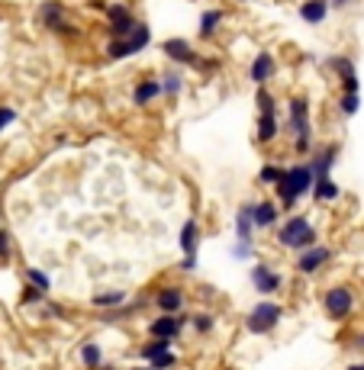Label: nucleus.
<instances>
[{
  "label": "nucleus",
  "mask_w": 364,
  "mask_h": 370,
  "mask_svg": "<svg viewBox=\"0 0 364 370\" xmlns=\"http://www.w3.org/2000/svg\"><path fill=\"white\" fill-rule=\"evenodd\" d=\"M197 267V258H181V271H194Z\"/></svg>",
  "instance_id": "ea45409f"
},
{
  "label": "nucleus",
  "mask_w": 364,
  "mask_h": 370,
  "mask_svg": "<svg viewBox=\"0 0 364 370\" xmlns=\"http://www.w3.org/2000/svg\"><path fill=\"white\" fill-rule=\"evenodd\" d=\"M252 223H255V232L258 229H274V225H277V206H274L271 200L252 203Z\"/></svg>",
  "instance_id": "2eb2a0df"
},
{
  "label": "nucleus",
  "mask_w": 364,
  "mask_h": 370,
  "mask_svg": "<svg viewBox=\"0 0 364 370\" xmlns=\"http://www.w3.org/2000/svg\"><path fill=\"white\" fill-rule=\"evenodd\" d=\"M13 258V238H10L7 229H0V261H10Z\"/></svg>",
  "instance_id": "72a5a7b5"
},
{
  "label": "nucleus",
  "mask_w": 364,
  "mask_h": 370,
  "mask_svg": "<svg viewBox=\"0 0 364 370\" xmlns=\"http://www.w3.org/2000/svg\"><path fill=\"white\" fill-rule=\"evenodd\" d=\"M290 133L297 135V152L307 155L313 152V145H309V103L303 97H294L290 100Z\"/></svg>",
  "instance_id": "423d86ee"
},
{
  "label": "nucleus",
  "mask_w": 364,
  "mask_h": 370,
  "mask_svg": "<svg viewBox=\"0 0 364 370\" xmlns=\"http://www.w3.org/2000/svg\"><path fill=\"white\" fill-rule=\"evenodd\" d=\"M158 84H161V94H168V97H177L184 91V81L177 71H165V77H161Z\"/></svg>",
  "instance_id": "a878e982"
},
{
  "label": "nucleus",
  "mask_w": 364,
  "mask_h": 370,
  "mask_svg": "<svg viewBox=\"0 0 364 370\" xmlns=\"http://www.w3.org/2000/svg\"><path fill=\"white\" fill-rule=\"evenodd\" d=\"M13 119H16V113L10 110V106H0V133H4V129H7Z\"/></svg>",
  "instance_id": "4c0bfd02"
},
{
  "label": "nucleus",
  "mask_w": 364,
  "mask_h": 370,
  "mask_svg": "<svg viewBox=\"0 0 364 370\" xmlns=\"http://www.w3.org/2000/svg\"><path fill=\"white\" fill-rule=\"evenodd\" d=\"M255 235V223H252V203H242L236 213V242H248L252 245Z\"/></svg>",
  "instance_id": "dca6fc26"
},
{
  "label": "nucleus",
  "mask_w": 364,
  "mask_h": 370,
  "mask_svg": "<svg viewBox=\"0 0 364 370\" xmlns=\"http://www.w3.org/2000/svg\"><path fill=\"white\" fill-rule=\"evenodd\" d=\"M232 258H236V261H248V258H255V248L248 242H236V248H232Z\"/></svg>",
  "instance_id": "f704fd0d"
},
{
  "label": "nucleus",
  "mask_w": 364,
  "mask_h": 370,
  "mask_svg": "<svg viewBox=\"0 0 364 370\" xmlns=\"http://www.w3.org/2000/svg\"><path fill=\"white\" fill-rule=\"evenodd\" d=\"M345 370H364V361H355V364H348Z\"/></svg>",
  "instance_id": "a19ab883"
},
{
  "label": "nucleus",
  "mask_w": 364,
  "mask_h": 370,
  "mask_svg": "<svg viewBox=\"0 0 364 370\" xmlns=\"http://www.w3.org/2000/svg\"><path fill=\"white\" fill-rule=\"evenodd\" d=\"M351 351H361V354H364V332H358V335L355 338H351Z\"/></svg>",
  "instance_id": "58836bf2"
},
{
  "label": "nucleus",
  "mask_w": 364,
  "mask_h": 370,
  "mask_svg": "<svg viewBox=\"0 0 364 370\" xmlns=\"http://www.w3.org/2000/svg\"><path fill=\"white\" fill-rule=\"evenodd\" d=\"M277 135V116L274 113H258V142H271Z\"/></svg>",
  "instance_id": "b1692460"
},
{
  "label": "nucleus",
  "mask_w": 364,
  "mask_h": 370,
  "mask_svg": "<svg viewBox=\"0 0 364 370\" xmlns=\"http://www.w3.org/2000/svg\"><path fill=\"white\" fill-rule=\"evenodd\" d=\"M313 196L319 203H332V200H338V196H342V190H338L336 181H329V177H326V181H316L313 184Z\"/></svg>",
  "instance_id": "5701e85b"
},
{
  "label": "nucleus",
  "mask_w": 364,
  "mask_h": 370,
  "mask_svg": "<svg viewBox=\"0 0 364 370\" xmlns=\"http://www.w3.org/2000/svg\"><path fill=\"white\" fill-rule=\"evenodd\" d=\"M20 300H23V306H39V303H45V293L26 284V286H23V296H20Z\"/></svg>",
  "instance_id": "2f4dec72"
},
{
  "label": "nucleus",
  "mask_w": 364,
  "mask_h": 370,
  "mask_svg": "<svg viewBox=\"0 0 364 370\" xmlns=\"http://www.w3.org/2000/svg\"><path fill=\"white\" fill-rule=\"evenodd\" d=\"M280 177H284V168H280V164H261L258 184H274V187H277Z\"/></svg>",
  "instance_id": "c756f323"
},
{
  "label": "nucleus",
  "mask_w": 364,
  "mask_h": 370,
  "mask_svg": "<svg viewBox=\"0 0 364 370\" xmlns=\"http://www.w3.org/2000/svg\"><path fill=\"white\" fill-rule=\"evenodd\" d=\"M152 43V29L145 26V23H136V29L126 35V39H113L110 45H106V55L110 58H129V55H139L145 45Z\"/></svg>",
  "instance_id": "39448f33"
},
{
  "label": "nucleus",
  "mask_w": 364,
  "mask_h": 370,
  "mask_svg": "<svg viewBox=\"0 0 364 370\" xmlns=\"http://www.w3.org/2000/svg\"><path fill=\"white\" fill-rule=\"evenodd\" d=\"M280 319H284V309H280L277 303L258 300L252 309H248L246 328H248V335H271L274 328L280 325Z\"/></svg>",
  "instance_id": "7ed1b4c3"
},
{
  "label": "nucleus",
  "mask_w": 364,
  "mask_h": 370,
  "mask_svg": "<svg viewBox=\"0 0 364 370\" xmlns=\"http://www.w3.org/2000/svg\"><path fill=\"white\" fill-rule=\"evenodd\" d=\"M136 16L129 7H123V4H113V7H106V26H110L113 39H126L129 33L136 29Z\"/></svg>",
  "instance_id": "9d476101"
},
{
  "label": "nucleus",
  "mask_w": 364,
  "mask_h": 370,
  "mask_svg": "<svg viewBox=\"0 0 364 370\" xmlns=\"http://www.w3.org/2000/svg\"><path fill=\"white\" fill-rule=\"evenodd\" d=\"M161 94V84L158 81H142V84H136V91H133V103L136 106H148L155 97Z\"/></svg>",
  "instance_id": "4be33fe9"
},
{
  "label": "nucleus",
  "mask_w": 364,
  "mask_h": 370,
  "mask_svg": "<svg viewBox=\"0 0 364 370\" xmlns=\"http://www.w3.org/2000/svg\"><path fill=\"white\" fill-rule=\"evenodd\" d=\"M229 370H236V367H229Z\"/></svg>",
  "instance_id": "c03bdc74"
},
{
  "label": "nucleus",
  "mask_w": 364,
  "mask_h": 370,
  "mask_svg": "<svg viewBox=\"0 0 364 370\" xmlns=\"http://www.w3.org/2000/svg\"><path fill=\"white\" fill-rule=\"evenodd\" d=\"M277 242L284 245V248L300 254V252H307V248L316 245V229L307 216H290L287 223L277 229Z\"/></svg>",
  "instance_id": "f03ea898"
},
{
  "label": "nucleus",
  "mask_w": 364,
  "mask_h": 370,
  "mask_svg": "<svg viewBox=\"0 0 364 370\" xmlns=\"http://www.w3.org/2000/svg\"><path fill=\"white\" fill-rule=\"evenodd\" d=\"M336 158H338V145L316 148V152H313V161L307 164L309 174H313V184H316V181H326V177H329V171H332V164H336Z\"/></svg>",
  "instance_id": "9b49d317"
},
{
  "label": "nucleus",
  "mask_w": 364,
  "mask_h": 370,
  "mask_svg": "<svg viewBox=\"0 0 364 370\" xmlns=\"http://www.w3.org/2000/svg\"><path fill=\"white\" fill-rule=\"evenodd\" d=\"M355 306H358V296H355V290L345 284H336L322 293V309H326V315H329L332 322H345L355 313Z\"/></svg>",
  "instance_id": "20e7f679"
},
{
  "label": "nucleus",
  "mask_w": 364,
  "mask_h": 370,
  "mask_svg": "<svg viewBox=\"0 0 364 370\" xmlns=\"http://www.w3.org/2000/svg\"><path fill=\"white\" fill-rule=\"evenodd\" d=\"M175 364H177V354H175V351H168V354H158L155 361H148V367H152V370H171Z\"/></svg>",
  "instance_id": "473e14b6"
},
{
  "label": "nucleus",
  "mask_w": 364,
  "mask_h": 370,
  "mask_svg": "<svg viewBox=\"0 0 364 370\" xmlns=\"http://www.w3.org/2000/svg\"><path fill=\"white\" fill-rule=\"evenodd\" d=\"M152 303L158 306L161 315H181L184 313V290L181 286H161Z\"/></svg>",
  "instance_id": "f8f14e48"
},
{
  "label": "nucleus",
  "mask_w": 364,
  "mask_h": 370,
  "mask_svg": "<svg viewBox=\"0 0 364 370\" xmlns=\"http://www.w3.org/2000/svg\"><path fill=\"white\" fill-rule=\"evenodd\" d=\"M39 16H43V23L49 29H55V33H75V29L68 26V23H65V7L62 4H58V0H49V4H43V7H39Z\"/></svg>",
  "instance_id": "ddd939ff"
},
{
  "label": "nucleus",
  "mask_w": 364,
  "mask_h": 370,
  "mask_svg": "<svg viewBox=\"0 0 364 370\" xmlns=\"http://www.w3.org/2000/svg\"><path fill=\"white\" fill-rule=\"evenodd\" d=\"M219 20H223V10H206L204 16H200V35H213L216 33V26H219Z\"/></svg>",
  "instance_id": "cd10ccee"
},
{
  "label": "nucleus",
  "mask_w": 364,
  "mask_h": 370,
  "mask_svg": "<svg viewBox=\"0 0 364 370\" xmlns=\"http://www.w3.org/2000/svg\"><path fill=\"white\" fill-rule=\"evenodd\" d=\"M168 351H171V342H155V338H152L148 344H142V348H139V357L148 364V361H155L158 354H168Z\"/></svg>",
  "instance_id": "bb28decb"
},
{
  "label": "nucleus",
  "mask_w": 364,
  "mask_h": 370,
  "mask_svg": "<svg viewBox=\"0 0 364 370\" xmlns=\"http://www.w3.org/2000/svg\"><path fill=\"white\" fill-rule=\"evenodd\" d=\"M248 280H252V286H255V290H258L261 296H274V293H277V290H280V286H284V277H280V274L274 271L271 264H265V261L252 267Z\"/></svg>",
  "instance_id": "1a4fd4ad"
},
{
  "label": "nucleus",
  "mask_w": 364,
  "mask_h": 370,
  "mask_svg": "<svg viewBox=\"0 0 364 370\" xmlns=\"http://www.w3.org/2000/svg\"><path fill=\"white\" fill-rule=\"evenodd\" d=\"M358 106H361V94H342V100H338V110H342L345 116H355Z\"/></svg>",
  "instance_id": "7c9ffc66"
},
{
  "label": "nucleus",
  "mask_w": 364,
  "mask_h": 370,
  "mask_svg": "<svg viewBox=\"0 0 364 370\" xmlns=\"http://www.w3.org/2000/svg\"><path fill=\"white\" fill-rule=\"evenodd\" d=\"M274 74V58L268 55V52H261V55H255L252 62V71H248V77H252L258 87H265V81Z\"/></svg>",
  "instance_id": "6ab92c4d"
},
{
  "label": "nucleus",
  "mask_w": 364,
  "mask_h": 370,
  "mask_svg": "<svg viewBox=\"0 0 364 370\" xmlns=\"http://www.w3.org/2000/svg\"><path fill=\"white\" fill-rule=\"evenodd\" d=\"M326 13H329V0H307L300 7L303 23H309V26H319L326 20Z\"/></svg>",
  "instance_id": "aec40b11"
},
{
  "label": "nucleus",
  "mask_w": 364,
  "mask_h": 370,
  "mask_svg": "<svg viewBox=\"0 0 364 370\" xmlns=\"http://www.w3.org/2000/svg\"><path fill=\"white\" fill-rule=\"evenodd\" d=\"M345 4H348V0H332V7H345Z\"/></svg>",
  "instance_id": "79ce46f5"
},
{
  "label": "nucleus",
  "mask_w": 364,
  "mask_h": 370,
  "mask_svg": "<svg viewBox=\"0 0 364 370\" xmlns=\"http://www.w3.org/2000/svg\"><path fill=\"white\" fill-rule=\"evenodd\" d=\"M255 100H258V113H274V97L265 91V87H258V97Z\"/></svg>",
  "instance_id": "c9c22d12"
},
{
  "label": "nucleus",
  "mask_w": 364,
  "mask_h": 370,
  "mask_svg": "<svg viewBox=\"0 0 364 370\" xmlns=\"http://www.w3.org/2000/svg\"><path fill=\"white\" fill-rule=\"evenodd\" d=\"M26 284L29 286H35V290H43V293H49L52 290V280H49V274L43 271V267H26Z\"/></svg>",
  "instance_id": "393cba45"
},
{
  "label": "nucleus",
  "mask_w": 364,
  "mask_h": 370,
  "mask_svg": "<svg viewBox=\"0 0 364 370\" xmlns=\"http://www.w3.org/2000/svg\"><path fill=\"white\" fill-rule=\"evenodd\" d=\"M133 370H152V367H133Z\"/></svg>",
  "instance_id": "37998d69"
},
{
  "label": "nucleus",
  "mask_w": 364,
  "mask_h": 370,
  "mask_svg": "<svg viewBox=\"0 0 364 370\" xmlns=\"http://www.w3.org/2000/svg\"><path fill=\"white\" fill-rule=\"evenodd\" d=\"M190 325H194L200 335H206V332L213 328V315H194V319H190Z\"/></svg>",
  "instance_id": "e433bc0d"
},
{
  "label": "nucleus",
  "mask_w": 364,
  "mask_h": 370,
  "mask_svg": "<svg viewBox=\"0 0 364 370\" xmlns=\"http://www.w3.org/2000/svg\"><path fill=\"white\" fill-rule=\"evenodd\" d=\"M161 49H165V55H168L175 65H200V58H197L194 45L184 43V39H168V43L161 45Z\"/></svg>",
  "instance_id": "4468645a"
},
{
  "label": "nucleus",
  "mask_w": 364,
  "mask_h": 370,
  "mask_svg": "<svg viewBox=\"0 0 364 370\" xmlns=\"http://www.w3.org/2000/svg\"><path fill=\"white\" fill-rule=\"evenodd\" d=\"M329 65H332V71H336L338 77H342V81H348V77H358L355 74V62H351V58H329Z\"/></svg>",
  "instance_id": "c85d7f7f"
},
{
  "label": "nucleus",
  "mask_w": 364,
  "mask_h": 370,
  "mask_svg": "<svg viewBox=\"0 0 364 370\" xmlns=\"http://www.w3.org/2000/svg\"><path fill=\"white\" fill-rule=\"evenodd\" d=\"M91 303L97 309H106V313H113V309L126 306V290H104V293H94Z\"/></svg>",
  "instance_id": "412c9836"
},
{
  "label": "nucleus",
  "mask_w": 364,
  "mask_h": 370,
  "mask_svg": "<svg viewBox=\"0 0 364 370\" xmlns=\"http://www.w3.org/2000/svg\"><path fill=\"white\" fill-rule=\"evenodd\" d=\"M332 261V248L329 245H313V248H307V252L297 254V271L307 274V277H313V274H319L322 267Z\"/></svg>",
  "instance_id": "6e6552de"
},
{
  "label": "nucleus",
  "mask_w": 364,
  "mask_h": 370,
  "mask_svg": "<svg viewBox=\"0 0 364 370\" xmlns=\"http://www.w3.org/2000/svg\"><path fill=\"white\" fill-rule=\"evenodd\" d=\"M309 190H313V174H309L307 164H294V168H284V177H280V184H277L280 206L294 210L297 200H300L303 194H309Z\"/></svg>",
  "instance_id": "f257e3e1"
},
{
  "label": "nucleus",
  "mask_w": 364,
  "mask_h": 370,
  "mask_svg": "<svg viewBox=\"0 0 364 370\" xmlns=\"http://www.w3.org/2000/svg\"><path fill=\"white\" fill-rule=\"evenodd\" d=\"M187 322H190L187 315H158L155 322H148V335L155 342H175V338H181Z\"/></svg>",
  "instance_id": "0eeeda50"
},
{
  "label": "nucleus",
  "mask_w": 364,
  "mask_h": 370,
  "mask_svg": "<svg viewBox=\"0 0 364 370\" xmlns=\"http://www.w3.org/2000/svg\"><path fill=\"white\" fill-rule=\"evenodd\" d=\"M197 245H200V225H197V219H187L181 229V254L184 258H197Z\"/></svg>",
  "instance_id": "f3484780"
},
{
  "label": "nucleus",
  "mask_w": 364,
  "mask_h": 370,
  "mask_svg": "<svg viewBox=\"0 0 364 370\" xmlns=\"http://www.w3.org/2000/svg\"><path fill=\"white\" fill-rule=\"evenodd\" d=\"M104 348H100L97 342H84L81 348H77V361H81V367L84 370H100V364H104Z\"/></svg>",
  "instance_id": "a211bd4d"
}]
</instances>
